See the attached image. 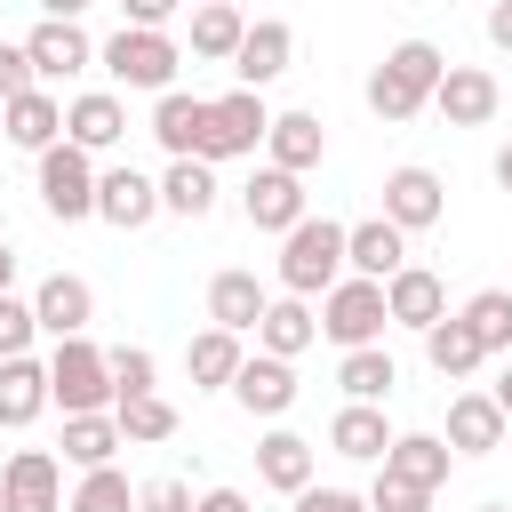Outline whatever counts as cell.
Wrapping results in <instances>:
<instances>
[{"instance_id": "cell-1", "label": "cell", "mask_w": 512, "mask_h": 512, "mask_svg": "<svg viewBox=\"0 0 512 512\" xmlns=\"http://www.w3.org/2000/svg\"><path fill=\"white\" fill-rule=\"evenodd\" d=\"M440 72H448V56L432 48V40H400V48H384V64L368 72V112L376 120H416L424 104H432V88H440Z\"/></svg>"}, {"instance_id": "cell-2", "label": "cell", "mask_w": 512, "mask_h": 512, "mask_svg": "<svg viewBox=\"0 0 512 512\" xmlns=\"http://www.w3.org/2000/svg\"><path fill=\"white\" fill-rule=\"evenodd\" d=\"M96 64L112 72V88L168 96V88H176V64H184V48H176L160 24H120L112 40H96Z\"/></svg>"}, {"instance_id": "cell-3", "label": "cell", "mask_w": 512, "mask_h": 512, "mask_svg": "<svg viewBox=\"0 0 512 512\" xmlns=\"http://www.w3.org/2000/svg\"><path fill=\"white\" fill-rule=\"evenodd\" d=\"M344 272L352 264H344V224L336 216H304V224L280 232V288L288 296H328Z\"/></svg>"}, {"instance_id": "cell-4", "label": "cell", "mask_w": 512, "mask_h": 512, "mask_svg": "<svg viewBox=\"0 0 512 512\" xmlns=\"http://www.w3.org/2000/svg\"><path fill=\"white\" fill-rule=\"evenodd\" d=\"M48 392H56L64 416H96V408H112V400H120V384H112V352L88 344V336H64V344L48 352Z\"/></svg>"}, {"instance_id": "cell-5", "label": "cell", "mask_w": 512, "mask_h": 512, "mask_svg": "<svg viewBox=\"0 0 512 512\" xmlns=\"http://www.w3.org/2000/svg\"><path fill=\"white\" fill-rule=\"evenodd\" d=\"M40 160V208L56 216V224H88L96 216V152H80L72 136L64 144H48V152H32Z\"/></svg>"}, {"instance_id": "cell-6", "label": "cell", "mask_w": 512, "mask_h": 512, "mask_svg": "<svg viewBox=\"0 0 512 512\" xmlns=\"http://www.w3.org/2000/svg\"><path fill=\"white\" fill-rule=\"evenodd\" d=\"M384 328H392V312H384V280L344 272V280L320 296V336H328L336 352H352V344H384Z\"/></svg>"}, {"instance_id": "cell-7", "label": "cell", "mask_w": 512, "mask_h": 512, "mask_svg": "<svg viewBox=\"0 0 512 512\" xmlns=\"http://www.w3.org/2000/svg\"><path fill=\"white\" fill-rule=\"evenodd\" d=\"M264 128H272L264 88H224V96H208V152L200 160H248L264 144Z\"/></svg>"}, {"instance_id": "cell-8", "label": "cell", "mask_w": 512, "mask_h": 512, "mask_svg": "<svg viewBox=\"0 0 512 512\" xmlns=\"http://www.w3.org/2000/svg\"><path fill=\"white\" fill-rule=\"evenodd\" d=\"M0 512H64V456L56 448H16L0 464Z\"/></svg>"}, {"instance_id": "cell-9", "label": "cell", "mask_w": 512, "mask_h": 512, "mask_svg": "<svg viewBox=\"0 0 512 512\" xmlns=\"http://www.w3.org/2000/svg\"><path fill=\"white\" fill-rule=\"evenodd\" d=\"M432 112H440L448 128H488V120L504 112V88H496L488 64H448L440 88H432Z\"/></svg>"}, {"instance_id": "cell-10", "label": "cell", "mask_w": 512, "mask_h": 512, "mask_svg": "<svg viewBox=\"0 0 512 512\" xmlns=\"http://www.w3.org/2000/svg\"><path fill=\"white\" fill-rule=\"evenodd\" d=\"M24 48H32L40 88H48V80H80V72L96 64V40L80 32V16H40V24L24 32Z\"/></svg>"}, {"instance_id": "cell-11", "label": "cell", "mask_w": 512, "mask_h": 512, "mask_svg": "<svg viewBox=\"0 0 512 512\" xmlns=\"http://www.w3.org/2000/svg\"><path fill=\"white\" fill-rule=\"evenodd\" d=\"M96 216H104L112 232H144V224L160 216V176H144V168H128V160H112V168L96 176Z\"/></svg>"}, {"instance_id": "cell-12", "label": "cell", "mask_w": 512, "mask_h": 512, "mask_svg": "<svg viewBox=\"0 0 512 512\" xmlns=\"http://www.w3.org/2000/svg\"><path fill=\"white\" fill-rule=\"evenodd\" d=\"M384 216H392L400 232H432V224L448 216V184H440L424 160H400V168L384 176Z\"/></svg>"}, {"instance_id": "cell-13", "label": "cell", "mask_w": 512, "mask_h": 512, "mask_svg": "<svg viewBox=\"0 0 512 512\" xmlns=\"http://www.w3.org/2000/svg\"><path fill=\"white\" fill-rule=\"evenodd\" d=\"M240 208H248L256 232H288V224L312 216V208H304V176H296V168H272V160L240 184Z\"/></svg>"}, {"instance_id": "cell-14", "label": "cell", "mask_w": 512, "mask_h": 512, "mask_svg": "<svg viewBox=\"0 0 512 512\" xmlns=\"http://www.w3.org/2000/svg\"><path fill=\"white\" fill-rule=\"evenodd\" d=\"M232 400H240L248 416L280 424V416L296 408V360H280V352H248L240 376H232Z\"/></svg>"}, {"instance_id": "cell-15", "label": "cell", "mask_w": 512, "mask_h": 512, "mask_svg": "<svg viewBox=\"0 0 512 512\" xmlns=\"http://www.w3.org/2000/svg\"><path fill=\"white\" fill-rule=\"evenodd\" d=\"M32 312H40V336H48V344L88 336V320H96V288H88L80 272H48V280L32 288Z\"/></svg>"}, {"instance_id": "cell-16", "label": "cell", "mask_w": 512, "mask_h": 512, "mask_svg": "<svg viewBox=\"0 0 512 512\" xmlns=\"http://www.w3.org/2000/svg\"><path fill=\"white\" fill-rule=\"evenodd\" d=\"M504 432H512V416L496 408V392H472V384L448 392V432H440V440H448L456 456H488V448H504Z\"/></svg>"}, {"instance_id": "cell-17", "label": "cell", "mask_w": 512, "mask_h": 512, "mask_svg": "<svg viewBox=\"0 0 512 512\" xmlns=\"http://www.w3.org/2000/svg\"><path fill=\"white\" fill-rule=\"evenodd\" d=\"M344 264L360 272V280H392L400 264H408V232L376 208V216H360V224H344Z\"/></svg>"}, {"instance_id": "cell-18", "label": "cell", "mask_w": 512, "mask_h": 512, "mask_svg": "<svg viewBox=\"0 0 512 512\" xmlns=\"http://www.w3.org/2000/svg\"><path fill=\"white\" fill-rule=\"evenodd\" d=\"M312 344H320V304H312V296H288V288H280V296L264 304V320H256V352L304 360Z\"/></svg>"}, {"instance_id": "cell-19", "label": "cell", "mask_w": 512, "mask_h": 512, "mask_svg": "<svg viewBox=\"0 0 512 512\" xmlns=\"http://www.w3.org/2000/svg\"><path fill=\"white\" fill-rule=\"evenodd\" d=\"M288 64H296V32H288L280 16H256L248 40H240V56H232V80H240V88H272Z\"/></svg>"}, {"instance_id": "cell-20", "label": "cell", "mask_w": 512, "mask_h": 512, "mask_svg": "<svg viewBox=\"0 0 512 512\" xmlns=\"http://www.w3.org/2000/svg\"><path fill=\"white\" fill-rule=\"evenodd\" d=\"M64 136H72L80 152H112V144H128V104H120V88H88V96H72V104H64Z\"/></svg>"}, {"instance_id": "cell-21", "label": "cell", "mask_w": 512, "mask_h": 512, "mask_svg": "<svg viewBox=\"0 0 512 512\" xmlns=\"http://www.w3.org/2000/svg\"><path fill=\"white\" fill-rule=\"evenodd\" d=\"M152 136L168 160H200L208 152V96H184V88L152 96Z\"/></svg>"}, {"instance_id": "cell-22", "label": "cell", "mask_w": 512, "mask_h": 512, "mask_svg": "<svg viewBox=\"0 0 512 512\" xmlns=\"http://www.w3.org/2000/svg\"><path fill=\"white\" fill-rule=\"evenodd\" d=\"M384 312H392V328H432L440 312H448V288H440V272L432 264H400L392 280H384Z\"/></svg>"}, {"instance_id": "cell-23", "label": "cell", "mask_w": 512, "mask_h": 512, "mask_svg": "<svg viewBox=\"0 0 512 512\" xmlns=\"http://www.w3.org/2000/svg\"><path fill=\"white\" fill-rule=\"evenodd\" d=\"M240 360H248V336H232V328H200V336H184V376H192V392H232V376H240Z\"/></svg>"}, {"instance_id": "cell-24", "label": "cell", "mask_w": 512, "mask_h": 512, "mask_svg": "<svg viewBox=\"0 0 512 512\" xmlns=\"http://www.w3.org/2000/svg\"><path fill=\"white\" fill-rule=\"evenodd\" d=\"M312 472H320V448H312L304 432H288V424H272V432L256 440V480H264V488H280V496H296V488H312Z\"/></svg>"}, {"instance_id": "cell-25", "label": "cell", "mask_w": 512, "mask_h": 512, "mask_svg": "<svg viewBox=\"0 0 512 512\" xmlns=\"http://www.w3.org/2000/svg\"><path fill=\"white\" fill-rule=\"evenodd\" d=\"M0 136H8L16 152H48V144H64V104H56L48 88H24V96L0 104Z\"/></svg>"}, {"instance_id": "cell-26", "label": "cell", "mask_w": 512, "mask_h": 512, "mask_svg": "<svg viewBox=\"0 0 512 512\" xmlns=\"http://www.w3.org/2000/svg\"><path fill=\"white\" fill-rule=\"evenodd\" d=\"M264 160L312 176V168L328 160V128H320V112H272V128H264Z\"/></svg>"}, {"instance_id": "cell-27", "label": "cell", "mask_w": 512, "mask_h": 512, "mask_svg": "<svg viewBox=\"0 0 512 512\" xmlns=\"http://www.w3.org/2000/svg\"><path fill=\"white\" fill-rule=\"evenodd\" d=\"M264 304H272V288H264L256 272H240V264H224V272L208 280V320H216V328H232V336H256Z\"/></svg>"}, {"instance_id": "cell-28", "label": "cell", "mask_w": 512, "mask_h": 512, "mask_svg": "<svg viewBox=\"0 0 512 512\" xmlns=\"http://www.w3.org/2000/svg\"><path fill=\"white\" fill-rule=\"evenodd\" d=\"M40 408H56V392H48V360H40V352L0 360V424H8V432H24Z\"/></svg>"}, {"instance_id": "cell-29", "label": "cell", "mask_w": 512, "mask_h": 512, "mask_svg": "<svg viewBox=\"0 0 512 512\" xmlns=\"http://www.w3.org/2000/svg\"><path fill=\"white\" fill-rule=\"evenodd\" d=\"M424 360H432V376H440V384H464V376L488 360V344L472 336V320H464V312H440V320L424 328Z\"/></svg>"}, {"instance_id": "cell-30", "label": "cell", "mask_w": 512, "mask_h": 512, "mask_svg": "<svg viewBox=\"0 0 512 512\" xmlns=\"http://www.w3.org/2000/svg\"><path fill=\"white\" fill-rule=\"evenodd\" d=\"M328 448H336V456H352V464H384V448H392L384 400H344V408H336V424H328Z\"/></svg>"}, {"instance_id": "cell-31", "label": "cell", "mask_w": 512, "mask_h": 512, "mask_svg": "<svg viewBox=\"0 0 512 512\" xmlns=\"http://www.w3.org/2000/svg\"><path fill=\"white\" fill-rule=\"evenodd\" d=\"M384 472H400V480H416V488H432V496H440V480L456 472V448H448L440 432H392Z\"/></svg>"}, {"instance_id": "cell-32", "label": "cell", "mask_w": 512, "mask_h": 512, "mask_svg": "<svg viewBox=\"0 0 512 512\" xmlns=\"http://www.w3.org/2000/svg\"><path fill=\"white\" fill-rule=\"evenodd\" d=\"M184 16H192V56H200V64H232V56H240V40H248L240 0H200V8H184Z\"/></svg>"}, {"instance_id": "cell-33", "label": "cell", "mask_w": 512, "mask_h": 512, "mask_svg": "<svg viewBox=\"0 0 512 512\" xmlns=\"http://www.w3.org/2000/svg\"><path fill=\"white\" fill-rule=\"evenodd\" d=\"M216 160H168V176H160V208L168 216H184V224H200L208 208H216Z\"/></svg>"}, {"instance_id": "cell-34", "label": "cell", "mask_w": 512, "mask_h": 512, "mask_svg": "<svg viewBox=\"0 0 512 512\" xmlns=\"http://www.w3.org/2000/svg\"><path fill=\"white\" fill-rule=\"evenodd\" d=\"M120 448H128V432H120L112 408H96V416H64V464L96 472V464H112Z\"/></svg>"}, {"instance_id": "cell-35", "label": "cell", "mask_w": 512, "mask_h": 512, "mask_svg": "<svg viewBox=\"0 0 512 512\" xmlns=\"http://www.w3.org/2000/svg\"><path fill=\"white\" fill-rule=\"evenodd\" d=\"M336 384H344V400H392L400 360H392L384 344H352V352L336 360Z\"/></svg>"}, {"instance_id": "cell-36", "label": "cell", "mask_w": 512, "mask_h": 512, "mask_svg": "<svg viewBox=\"0 0 512 512\" xmlns=\"http://www.w3.org/2000/svg\"><path fill=\"white\" fill-rule=\"evenodd\" d=\"M112 416H120V432H128V448H160V440H176V424H184L168 392H136V400H120Z\"/></svg>"}, {"instance_id": "cell-37", "label": "cell", "mask_w": 512, "mask_h": 512, "mask_svg": "<svg viewBox=\"0 0 512 512\" xmlns=\"http://www.w3.org/2000/svg\"><path fill=\"white\" fill-rule=\"evenodd\" d=\"M464 320H472V336L488 344V360L512 352V288H480V296H464Z\"/></svg>"}, {"instance_id": "cell-38", "label": "cell", "mask_w": 512, "mask_h": 512, "mask_svg": "<svg viewBox=\"0 0 512 512\" xmlns=\"http://www.w3.org/2000/svg\"><path fill=\"white\" fill-rule=\"evenodd\" d=\"M64 512H136V488H128L120 464H96V472H80V488H72Z\"/></svg>"}, {"instance_id": "cell-39", "label": "cell", "mask_w": 512, "mask_h": 512, "mask_svg": "<svg viewBox=\"0 0 512 512\" xmlns=\"http://www.w3.org/2000/svg\"><path fill=\"white\" fill-rule=\"evenodd\" d=\"M32 344H40V312H32V296L0 288V360H16V352H32Z\"/></svg>"}, {"instance_id": "cell-40", "label": "cell", "mask_w": 512, "mask_h": 512, "mask_svg": "<svg viewBox=\"0 0 512 512\" xmlns=\"http://www.w3.org/2000/svg\"><path fill=\"white\" fill-rule=\"evenodd\" d=\"M112 384H120V400L160 392V360H152L144 344H112ZM120 400H112V408H120Z\"/></svg>"}, {"instance_id": "cell-41", "label": "cell", "mask_w": 512, "mask_h": 512, "mask_svg": "<svg viewBox=\"0 0 512 512\" xmlns=\"http://www.w3.org/2000/svg\"><path fill=\"white\" fill-rule=\"evenodd\" d=\"M368 512H432V488H416V480H400V472L376 464V480H368Z\"/></svg>"}, {"instance_id": "cell-42", "label": "cell", "mask_w": 512, "mask_h": 512, "mask_svg": "<svg viewBox=\"0 0 512 512\" xmlns=\"http://www.w3.org/2000/svg\"><path fill=\"white\" fill-rule=\"evenodd\" d=\"M24 88H40L32 48H24V40H0V104H8V96H24Z\"/></svg>"}, {"instance_id": "cell-43", "label": "cell", "mask_w": 512, "mask_h": 512, "mask_svg": "<svg viewBox=\"0 0 512 512\" xmlns=\"http://www.w3.org/2000/svg\"><path fill=\"white\" fill-rule=\"evenodd\" d=\"M288 504H296V512H368V496H360V488H320V480H312V488H296Z\"/></svg>"}, {"instance_id": "cell-44", "label": "cell", "mask_w": 512, "mask_h": 512, "mask_svg": "<svg viewBox=\"0 0 512 512\" xmlns=\"http://www.w3.org/2000/svg\"><path fill=\"white\" fill-rule=\"evenodd\" d=\"M192 504H200V496H192L184 480H144V488H136V512H192Z\"/></svg>"}, {"instance_id": "cell-45", "label": "cell", "mask_w": 512, "mask_h": 512, "mask_svg": "<svg viewBox=\"0 0 512 512\" xmlns=\"http://www.w3.org/2000/svg\"><path fill=\"white\" fill-rule=\"evenodd\" d=\"M120 16H128V24H160V32H168V24L184 16V0H120Z\"/></svg>"}, {"instance_id": "cell-46", "label": "cell", "mask_w": 512, "mask_h": 512, "mask_svg": "<svg viewBox=\"0 0 512 512\" xmlns=\"http://www.w3.org/2000/svg\"><path fill=\"white\" fill-rule=\"evenodd\" d=\"M192 512H256V504H248V488H200Z\"/></svg>"}, {"instance_id": "cell-47", "label": "cell", "mask_w": 512, "mask_h": 512, "mask_svg": "<svg viewBox=\"0 0 512 512\" xmlns=\"http://www.w3.org/2000/svg\"><path fill=\"white\" fill-rule=\"evenodd\" d=\"M488 48H496V56H512V0H496V8H488Z\"/></svg>"}, {"instance_id": "cell-48", "label": "cell", "mask_w": 512, "mask_h": 512, "mask_svg": "<svg viewBox=\"0 0 512 512\" xmlns=\"http://www.w3.org/2000/svg\"><path fill=\"white\" fill-rule=\"evenodd\" d=\"M488 392H496V408H504V416H512V352H504V376H496V384H488Z\"/></svg>"}, {"instance_id": "cell-49", "label": "cell", "mask_w": 512, "mask_h": 512, "mask_svg": "<svg viewBox=\"0 0 512 512\" xmlns=\"http://www.w3.org/2000/svg\"><path fill=\"white\" fill-rule=\"evenodd\" d=\"M88 0H40V16H80Z\"/></svg>"}, {"instance_id": "cell-50", "label": "cell", "mask_w": 512, "mask_h": 512, "mask_svg": "<svg viewBox=\"0 0 512 512\" xmlns=\"http://www.w3.org/2000/svg\"><path fill=\"white\" fill-rule=\"evenodd\" d=\"M0 288H16V248L0 240Z\"/></svg>"}, {"instance_id": "cell-51", "label": "cell", "mask_w": 512, "mask_h": 512, "mask_svg": "<svg viewBox=\"0 0 512 512\" xmlns=\"http://www.w3.org/2000/svg\"><path fill=\"white\" fill-rule=\"evenodd\" d=\"M496 184H504V192H512V144H504V152H496Z\"/></svg>"}, {"instance_id": "cell-52", "label": "cell", "mask_w": 512, "mask_h": 512, "mask_svg": "<svg viewBox=\"0 0 512 512\" xmlns=\"http://www.w3.org/2000/svg\"><path fill=\"white\" fill-rule=\"evenodd\" d=\"M480 512H512V504H480Z\"/></svg>"}, {"instance_id": "cell-53", "label": "cell", "mask_w": 512, "mask_h": 512, "mask_svg": "<svg viewBox=\"0 0 512 512\" xmlns=\"http://www.w3.org/2000/svg\"><path fill=\"white\" fill-rule=\"evenodd\" d=\"M184 8H200V0H184Z\"/></svg>"}]
</instances>
